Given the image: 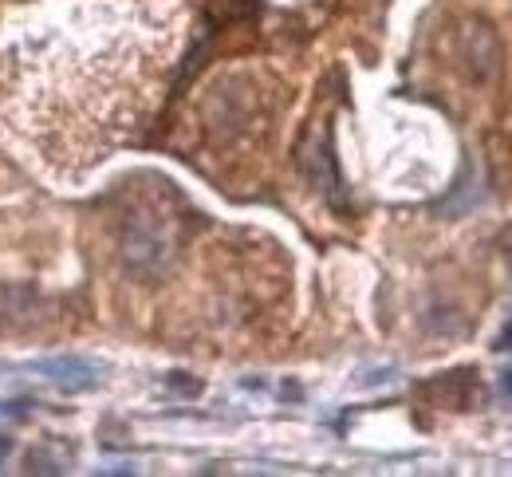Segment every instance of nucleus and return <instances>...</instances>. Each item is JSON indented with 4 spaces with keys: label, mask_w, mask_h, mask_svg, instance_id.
Wrapping results in <instances>:
<instances>
[{
    "label": "nucleus",
    "mask_w": 512,
    "mask_h": 477,
    "mask_svg": "<svg viewBox=\"0 0 512 477\" xmlns=\"http://www.w3.org/2000/svg\"><path fill=\"white\" fill-rule=\"evenodd\" d=\"M146 36V32H142ZM138 28H111V24H40L20 28L12 48L0 56L12 68V115L28 135L60 127V119H79L87 131H111L119 138L130 127V115L115 103L119 91L134 83L138 60Z\"/></svg>",
    "instance_id": "1"
},
{
    "label": "nucleus",
    "mask_w": 512,
    "mask_h": 477,
    "mask_svg": "<svg viewBox=\"0 0 512 477\" xmlns=\"http://www.w3.org/2000/svg\"><path fill=\"white\" fill-rule=\"evenodd\" d=\"M497 347H512V324H509V332H505V336L497 340Z\"/></svg>",
    "instance_id": "2"
}]
</instances>
